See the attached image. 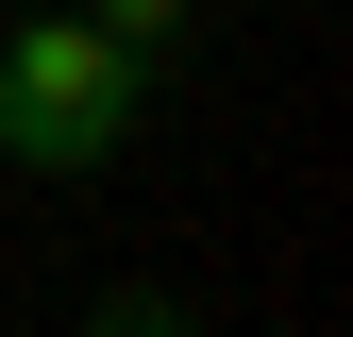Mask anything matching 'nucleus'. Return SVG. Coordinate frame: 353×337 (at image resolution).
Instances as JSON below:
<instances>
[{
  "label": "nucleus",
  "instance_id": "nucleus-1",
  "mask_svg": "<svg viewBox=\"0 0 353 337\" xmlns=\"http://www.w3.org/2000/svg\"><path fill=\"white\" fill-rule=\"evenodd\" d=\"M135 102H152V68L118 51L84 0L0 34V152H17V168H84V152H118V135H135Z\"/></svg>",
  "mask_w": 353,
  "mask_h": 337
},
{
  "label": "nucleus",
  "instance_id": "nucleus-2",
  "mask_svg": "<svg viewBox=\"0 0 353 337\" xmlns=\"http://www.w3.org/2000/svg\"><path fill=\"white\" fill-rule=\"evenodd\" d=\"M84 17H101L135 68H168V51H185V0H84Z\"/></svg>",
  "mask_w": 353,
  "mask_h": 337
}]
</instances>
